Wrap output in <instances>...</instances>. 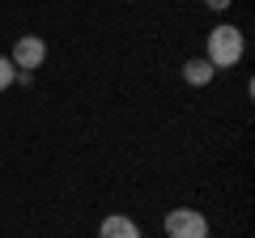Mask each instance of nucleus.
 <instances>
[{
	"label": "nucleus",
	"instance_id": "nucleus-1",
	"mask_svg": "<svg viewBox=\"0 0 255 238\" xmlns=\"http://www.w3.org/2000/svg\"><path fill=\"white\" fill-rule=\"evenodd\" d=\"M243 30L238 26H217L209 30V51H204V60H209L213 68H234L238 60H243Z\"/></svg>",
	"mask_w": 255,
	"mask_h": 238
},
{
	"label": "nucleus",
	"instance_id": "nucleus-2",
	"mask_svg": "<svg viewBox=\"0 0 255 238\" xmlns=\"http://www.w3.org/2000/svg\"><path fill=\"white\" fill-rule=\"evenodd\" d=\"M166 238H209V221L196 209H170L166 213Z\"/></svg>",
	"mask_w": 255,
	"mask_h": 238
},
{
	"label": "nucleus",
	"instance_id": "nucleus-3",
	"mask_svg": "<svg viewBox=\"0 0 255 238\" xmlns=\"http://www.w3.org/2000/svg\"><path fill=\"white\" fill-rule=\"evenodd\" d=\"M9 60H13L17 73H34V68L47 60V43H43L38 34H21L17 43H13V55H9Z\"/></svg>",
	"mask_w": 255,
	"mask_h": 238
},
{
	"label": "nucleus",
	"instance_id": "nucleus-4",
	"mask_svg": "<svg viewBox=\"0 0 255 238\" xmlns=\"http://www.w3.org/2000/svg\"><path fill=\"white\" fill-rule=\"evenodd\" d=\"M98 238H140V226L132 217H124V213H111L98 226Z\"/></svg>",
	"mask_w": 255,
	"mask_h": 238
},
{
	"label": "nucleus",
	"instance_id": "nucleus-5",
	"mask_svg": "<svg viewBox=\"0 0 255 238\" xmlns=\"http://www.w3.org/2000/svg\"><path fill=\"white\" fill-rule=\"evenodd\" d=\"M213 73H217V68H213L204 55H200V60H187V64H183V81L196 85V90H200V85H209V81H213Z\"/></svg>",
	"mask_w": 255,
	"mask_h": 238
},
{
	"label": "nucleus",
	"instance_id": "nucleus-6",
	"mask_svg": "<svg viewBox=\"0 0 255 238\" xmlns=\"http://www.w3.org/2000/svg\"><path fill=\"white\" fill-rule=\"evenodd\" d=\"M13 81H17V68H13V60H9V55H0V94L9 90Z\"/></svg>",
	"mask_w": 255,
	"mask_h": 238
},
{
	"label": "nucleus",
	"instance_id": "nucleus-7",
	"mask_svg": "<svg viewBox=\"0 0 255 238\" xmlns=\"http://www.w3.org/2000/svg\"><path fill=\"white\" fill-rule=\"evenodd\" d=\"M204 4H209V9H217V13H226L230 4H234V0H204Z\"/></svg>",
	"mask_w": 255,
	"mask_h": 238
}]
</instances>
